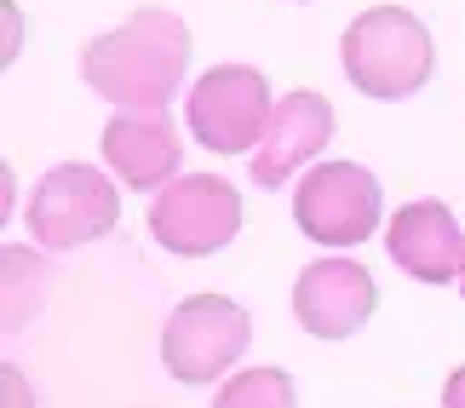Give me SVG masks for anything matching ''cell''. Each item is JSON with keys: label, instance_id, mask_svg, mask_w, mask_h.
Listing matches in <instances>:
<instances>
[{"label": "cell", "instance_id": "1", "mask_svg": "<svg viewBox=\"0 0 465 408\" xmlns=\"http://www.w3.org/2000/svg\"><path fill=\"white\" fill-rule=\"evenodd\" d=\"M190 69V29L167 6H138L127 24L81 46V81L115 110H167Z\"/></svg>", "mask_w": 465, "mask_h": 408}, {"label": "cell", "instance_id": "2", "mask_svg": "<svg viewBox=\"0 0 465 408\" xmlns=\"http://www.w3.org/2000/svg\"><path fill=\"white\" fill-rule=\"evenodd\" d=\"M339 58L356 93L368 98H414L437 69L431 29L408 6H368L339 35Z\"/></svg>", "mask_w": 465, "mask_h": 408}, {"label": "cell", "instance_id": "3", "mask_svg": "<svg viewBox=\"0 0 465 408\" xmlns=\"http://www.w3.org/2000/svg\"><path fill=\"white\" fill-rule=\"evenodd\" d=\"M253 340V316L224 294H190L178 299L161 328V363L178 385H213L242 363Z\"/></svg>", "mask_w": 465, "mask_h": 408}, {"label": "cell", "instance_id": "4", "mask_svg": "<svg viewBox=\"0 0 465 408\" xmlns=\"http://www.w3.org/2000/svg\"><path fill=\"white\" fill-rule=\"evenodd\" d=\"M29 236L46 254H69L98 236H110L121 219V196L110 184V173L86 167V162H58L41 184L29 190Z\"/></svg>", "mask_w": 465, "mask_h": 408}, {"label": "cell", "instance_id": "5", "mask_svg": "<svg viewBox=\"0 0 465 408\" xmlns=\"http://www.w3.org/2000/svg\"><path fill=\"white\" fill-rule=\"evenodd\" d=\"M242 230V196L219 173H178L150 202V236L178 259L224 254Z\"/></svg>", "mask_w": 465, "mask_h": 408}, {"label": "cell", "instance_id": "6", "mask_svg": "<svg viewBox=\"0 0 465 408\" xmlns=\"http://www.w3.org/2000/svg\"><path fill=\"white\" fill-rule=\"evenodd\" d=\"M380 179L356 162H316L293 190V224L316 247H362L380 230Z\"/></svg>", "mask_w": 465, "mask_h": 408}, {"label": "cell", "instance_id": "7", "mask_svg": "<svg viewBox=\"0 0 465 408\" xmlns=\"http://www.w3.org/2000/svg\"><path fill=\"white\" fill-rule=\"evenodd\" d=\"M271 81L264 69L247 64H219L190 86V133L202 138L213 155H247L271 133Z\"/></svg>", "mask_w": 465, "mask_h": 408}, {"label": "cell", "instance_id": "8", "mask_svg": "<svg viewBox=\"0 0 465 408\" xmlns=\"http://www.w3.org/2000/svg\"><path fill=\"white\" fill-rule=\"evenodd\" d=\"M373 305H380V288H373L368 264H356V259H316L293 282L299 328H305L311 340H328V345L351 340V333L373 316Z\"/></svg>", "mask_w": 465, "mask_h": 408}, {"label": "cell", "instance_id": "9", "mask_svg": "<svg viewBox=\"0 0 465 408\" xmlns=\"http://www.w3.org/2000/svg\"><path fill=\"white\" fill-rule=\"evenodd\" d=\"M328 138H333V104L322 98V93H288V98L276 104L271 133L259 138L247 173H253L259 190H282L299 167L316 162V155L328 150Z\"/></svg>", "mask_w": 465, "mask_h": 408}, {"label": "cell", "instance_id": "10", "mask_svg": "<svg viewBox=\"0 0 465 408\" xmlns=\"http://www.w3.org/2000/svg\"><path fill=\"white\" fill-rule=\"evenodd\" d=\"M385 254L414 282H460L465 271V230L449 202H408L385 224Z\"/></svg>", "mask_w": 465, "mask_h": 408}, {"label": "cell", "instance_id": "11", "mask_svg": "<svg viewBox=\"0 0 465 408\" xmlns=\"http://www.w3.org/2000/svg\"><path fill=\"white\" fill-rule=\"evenodd\" d=\"M104 162L127 190H161L178 179V162H184V138H178V121L161 110H133L115 115L104 127Z\"/></svg>", "mask_w": 465, "mask_h": 408}, {"label": "cell", "instance_id": "12", "mask_svg": "<svg viewBox=\"0 0 465 408\" xmlns=\"http://www.w3.org/2000/svg\"><path fill=\"white\" fill-rule=\"evenodd\" d=\"M6 333H17L24 323H35L52 294V271L41 254H29V247H6Z\"/></svg>", "mask_w": 465, "mask_h": 408}, {"label": "cell", "instance_id": "13", "mask_svg": "<svg viewBox=\"0 0 465 408\" xmlns=\"http://www.w3.org/2000/svg\"><path fill=\"white\" fill-rule=\"evenodd\" d=\"M213 408H299V385L288 368H242L213 392Z\"/></svg>", "mask_w": 465, "mask_h": 408}, {"label": "cell", "instance_id": "14", "mask_svg": "<svg viewBox=\"0 0 465 408\" xmlns=\"http://www.w3.org/2000/svg\"><path fill=\"white\" fill-rule=\"evenodd\" d=\"M0 380H6V408H29V392H24V374H17L12 363H6V374H0Z\"/></svg>", "mask_w": 465, "mask_h": 408}, {"label": "cell", "instance_id": "15", "mask_svg": "<svg viewBox=\"0 0 465 408\" xmlns=\"http://www.w3.org/2000/svg\"><path fill=\"white\" fill-rule=\"evenodd\" d=\"M442 408H465V368H454V374L442 380Z\"/></svg>", "mask_w": 465, "mask_h": 408}, {"label": "cell", "instance_id": "16", "mask_svg": "<svg viewBox=\"0 0 465 408\" xmlns=\"http://www.w3.org/2000/svg\"><path fill=\"white\" fill-rule=\"evenodd\" d=\"M460 294H465V271H460Z\"/></svg>", "mask_w": 465, "mask_h": 408}]
</instances>
